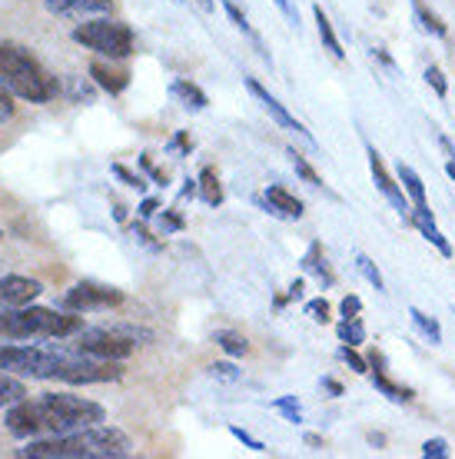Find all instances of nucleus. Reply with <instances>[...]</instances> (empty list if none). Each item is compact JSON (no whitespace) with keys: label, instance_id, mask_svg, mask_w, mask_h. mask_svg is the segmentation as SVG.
I'll return each instance as SVG.
<instances>
[{"label":"nucleus","instance_id":"obj_1","mask_svg":"<svg viewBox=\"0 0 455 459\" xmlns=\"http://www.w3.org/2000/svg\"><path fill=\"white\" fill-rule=\"evenodd\" d=\"M107 410L100 403L73 396V393H44L37 400H21L7 406V429L17 439H44V437H64L83 426L103 423Z\"/></svg>","mask_w":455,"mask_h":459},{"label":"nucleus","instance_id":"obj_2","mask_svg":"<svg viewBox=\"0 0 455 459\" xmlns=\"http://www.w3.org/2000/svg\"><path fill=\"white\" fill-rule=\"evenodd\" d=\"M133 453V443L116 426H83L64 437L27 439V446L17 449L23 459H124Z\"/></svg>","mask_w":455,"mask_h":459},{"label":"nucleus","instance_id":"obj_3","mask_svg":"<svg viewBox=\"0 0 455 459\" xmlns=\"http://www.w3.org/2000/svg\"><path fill=\"white\" fill-rule=\"evenodd\" d=\"M0 87L27 104H47L60 93L57 77L21 44H0Z\"/></svg>","mask_w":455,"mask_h":459},{"label":"nucleus","instance_id":"obj_4","mask_svg":"<svg viewBox=\"0 0 455 459\" xmlns=\"http://www.w3.org/2000/svg\"><path fill=\"white\" fill-rule=\"evenodd\" d=\"M83 330V316L73 310H44V307H13L0 310V340H70Z\"/></svg>","mask_w":455,"mask_h":459},{"label":"nucleus","instance_id":"obj_5","mask_svg":"<svg viewBox=\"0 0 455 459\" xmlns=\"http://www.w3.org/2000/svg\"><path fill=\"white\" fill-rule=\"evenodd\" d=\"M70 343H47V346H0V369L13 377L30 379H60V369L70 359Z\"/></svg>","mask_w":455,"mask_h":459},{"label":"nucleus","instance_id":"obj_6","mask_svg":"<svg viewBox=\"0 0 455 459\" xmlns=\"http://www.w3.org/2000/svg\"><path fill=\"white\" fill-rule=\"evenodd\" d=\"M73 40L110 60H126L133 54V30L120 21H110V17H93V21L77 23L73 27Z\"/></svg>","mask_w":455,"mask_h":459},{"label":"nucleus","instance_id":"obj_7","mask_svg":"<svg viewBox=\"0 0 455 459\" xmlns=\"http://www.w3.org/2000/svg\"><path fill=\"white\" fill-rule=\"evenodd\" d=\"M70 346L77 353L100 356V359H120L124 363L126 356L133 353L137 340L126 336L124 330H80V333L70 336Z\"/></svg>","mask_w":455,"mask_h":459},{"label":"nucleus","instance_id":"obj_8","mask_svg":"<svg viewBox=\"0 0 455 459\" xmlns=\"http://www.w3.org/2000/svg\"><path fill=\"white\" fill-rule=\"evenodd\" d=\"M124 377V367L120 359H100V356H87V353H70V359L60 369V379L64 383H73V386H90V383H110V379Z\"/></svg>","mask_w":455,"mask_h":459},{"label":"nucleus","instance_id":"obj_9","mask_svg":"<svg viewBox=\"0 0 455 459\" xmlns=\"http://www.w3.org/2000/svg\"><path fill=\"white\" fill-rule=\"evenodd\" d=\"M116 303H124V293H120V290L100 287V283H77V287L67 290V297H64V310L90 313V310L116 307Z\"/></svg>","mask_w":455,"mask_h":459},{"label":"nucleus","instance_id":"obj_10","mask_svg":"<svg viewBox=\"0 0 455 459\" xmlns=\"http://www.w3.org/2000/svg\"><path fill=\"white\" fill-rule=\"evenodd\" d=\"M246 91H250L253 97H256V100H260V104H262V110H266V114L273 117L276 124H279V126H286V130H293V134H296V137H303V140H306L309 147H316V140L309 137V130H306V126L299 124L296 117L289 114V110H286V107L279 104V100H276L273 93L266 91V87H262L260 81H253V77H246Z\"/></svg>","mask_w":455,"mask_h":459},{"label":"nucleus","instance_id":"obj_11","mask_svg":"<svg viewBox=\"0 0 455 459\" xmlns=\"http://www.w3.org/2000/svg\"><path fill=\"white\" fill-rule=\"evenodd\" d=\"M369 170H373V180H376V190L382 196H386L389 204L399 210V217L402 220H409L412 217V210H409V196H406V190L389 177V170H386V163H382V157H379L376 150L369 147Z\"/></svg>","mask_w":455,"mask_h":459},{"label":"nucleus","instance_id":"obj_12","mask_svg":"<svg viewBox=\"0 0 455 459\" xmlns=\"http://www.w3.org/2000/svg\"><path fill=\"white\" fill-rule=\"evenodd\" d=\"M40 283L30 276H0V310H13V307H27L40 297Z\"/></svg>","mask_w":455,"mask_h":459},{"label":"nucleus","instance_id":"obj_13","mask_svg":"<svg viewBox=\"0 0 455 459\" xmlns=\"http://www.w3.org/2000/svg\"><path fill=\"white\" fill-rule=\"evenodd\" d=\"M54 17H100L114 11V0H44Z\"/></svg>","mask_w":455,"mask_h":459},{"label":"nucleus","instance_id":"obj_14","mask_svg":"<svg viewBox=\"0 0 455 459\" xmlns=\"http://www.w3.org/2000/svg\"><path fill=\"white\" fill-rule=\"evenodd\" d=\"M409 223L416 230H419L425 240L433 243L435 250L442 253V256H452V243L445 240V233L439 227H435V217H433V210L429 207H412V217H409Z\"/></svg>","mask_w":455,"mask_h":459},{"label":"nucleus","instance_id":"obj_15","mask_svg":"<svg viewBox=\"0 0 455 459\" xmlns=\"http://www.w3.org/2000/svg\"><path fill=\"white\" fill-rule=\"evenodd\" d=\"M262 207L266 213H273L279 220H299L303 217V200H296L293 194H286L283 186H270L262 196Z\"/></svg>","mask_w":455,"mask_h":459},{"label":"nucleus","instance_id":"obj_16","mask_svg":"<svg viewBox=\"0 0 455 459\" xmlns=\"http://www.w3.org/2000/svg\"><path fill=\"white\" fill-rule=\"evenodd\" d=\"M313 17H316V30H319V40H322V47L330 50V57L332 60H342L346 57V50H342V44H339V37H336V30H332V21L326 17V11L322 7H313Z\"/></svg>","mask_w":455,"mask_h":459},{"label":"nucleus","instance_id":"obj_17","mask_svg":"<svg viewBox=\"0 0 455 459\" xmlns=\"http://www.w3.org/2000/svg\"><path fill=\"white\" fill-rule=\"evenodd\" d=\"M399 184H402L406 196L412 200V207H429V200H425V184H422V177L412 170L409 163H399Z\"/></svg>","mask_w":455,"mask_h":459},{"label":"nucleus","instance_id":"obj_18","mask_svg":"<svg viewBox=\"0 0 455 459\" xmlns=\"http://www.w3.org/2000/svg\"><path fill=\"white\" fill-rule=\"evenodd\" d=\"M170 93L176 97V100H180L183 107H186V110H206V104H210V100H206V93L200 91L196 83L183 81V77H180V81H173Z\"/></svg>","mask_w":455,"mask_h":459},{"label":"nucleus","instance_id":"obj_19","mask_svg":"<svg viewBox=\"0 0 455 459\" xmlns=\"http://www.w3.org/2000/svg\"><path fill=\"white\" fill-rule=\"evenodd\" d=\"M196 194H200V200L210 204V207H219V204H223V186H219L217 170H210V167H206V170L200 173V180H196Z\"/></svg>","mask_w":455,"mask_h":459},{"label":"nucleus","instance_id":"obj_20","mask_svg":"<svg viewBox=\"0 0 455 459\" xmlns=\"http://www.w3.org/2000/svg\"><path fill=\"white\" fill-rule=\"evenodd\" d=\"M369 373H373V386H376L382 396H389L392 403H409L412 396H416L409 386H396V383L386 377V369H369Z\"/></svg>","mask_w":455,"mask_h":459},{"label":"nucleus","instance_id":"obj_21","mask_svg":"<svg viewBox=\"0 0 455 459\" xmlns=\"http://www.w3.org/2000/svg\"><path fill=\"white\" fill-rule=\"evenodd\" d=\"M412 13H416V21H419V27L425 30V34L439 37V40H442V37L449 34V27H445V23L439 21V13L429 11V7L422 4V0H412Z\"/></svg>","mask_w":455,"mask_h":459},{"label":"nucleus","instance_id":"obj_22","mask_svg":"<svg viewBox=\"0 0 455 459\" xmlns=\"http://www.w3.org/2000/svg\"><path fill=\"white\" fill-rule=\"evenodd\" d=\"M303 266H306V273L319 276V283H322V287H332V280H336V276H332V270L326 266V260H322L319 243H313V247H309V253L303 256Z\"/></svg>","mask_w":455,"mask_h":459},{"label":"nucleus","instance_id":"obj_23","mask_svg":"<svg viewBox=\"0 0 455 459\" xmlns=\"http://www.w3.org/2000/svg\"><path fill=\"white\" fill-rule=\"evenodd\" d=\"M27 400V386L23 379H17L13 373H4L0 369V406H13V403Z\"/></svg>","mask_w":455,"mask_h":459},{"label":"nucleus","instance_id":"obj_24","mask_svg":"<svg viewBox=\"0 0 455 459\" xmlns=\"http://www.w3.org/2000/svg\"><path fill=\"white\" fill-rule=\"evenodd\" d=\"M213 343L229 356L250 353V340H246L243 333H236V330H217V333H213Z\"/></svg>","mask_w":455,"mask_h":459},{"label":"nucleus","instance_id":"obj_25","mask_svg":"<svg viewBox=\"0 0 455 459\" xmlns=\"http://www.w3.org/2000/svg\"><path fill=\"white\" fill-rule=\"evenodd\" d=\"M336 336H339V343H349V346H359L365 343V326L359 316H342L339 326H336Z\"/></svg>","mask_w":455,"mask_h":459},{"label":"nucleus","instance_id":"obj_26","mask_svg":"<svg viewBox=\"0 0 455 459\" xmlns=\"http://www.w3.org/2000/svg\"><path fill=\"white\" fill-rule=\"evenodd\" d=\"M90 77L97 81V87H103L107 93H120L130 83V77L126 74H110L107 67H100V64H93L90 67Z\"/></svg>","mask_w":455,"mask_h":459},{"label":"nucleus","instance_id":"obj_27","mask_svg":"<svg viewBox=\"0 0 455 459\" xmlns=\"http://www.w3.org/2000/svg\"><path fill=\"white\" fill-rule=\"evenodd\" d=\"M409 316H412V323L419 326V333L425 336L429 343H433V346L442 343V326H439V323H435L433 316H429V313H422V310H416V307H412Z\"/></svg>","mask_w":455,"mask_h":459},{"label":"nucleus","instance_id":"obj_28","mask_svg":"<svg viewBox=\"0 0 455 459\" xmlns=\"http://www.w3.org/2000/svg\"><path fill=\"white\" fill-rule=\"evenodd\" d=\"M356 270H359V273H363L365 280H369V283H373V287L379 290V293H386V280H382V273H379V266L373 264V260H369L365 253H359V256H356Z\"/></svg>","mask_w":455,"mask_h":459},{"label":"nucleus","instance_id":"obj_29","mask_svg":"<svg viewBox=\"0 0 455 459\" xmlns=\"http://www.w3.org/2000/svg\"><path fill=\"white\" fill-rule=\"evenodd\" d=\"M273 410H279L286 416V423H303V410H299L296 396H279V400H273Z\"/></svg>","mask_w":455,"mask_h":459},{"label":"nucleus","instance_id":"obj_30","mask_svg":"<svg viewBox=\"0 0 455 459\" xmlns=\"http://www.w3.org/2000/svg\"><path fill=\"white\" fill-rule=\"evenodd\" d=\"M339 359H342V363H346L349 369H353V373H359V377H365V373H369V359H363V356L356 353V350H353L349 343H342V346H339Z\"/></svg>","mask_w":455,"mask_h":459},{"label":"nucleus","instance_id":"obj_31","mask_svg":"<svg viewBox=\"0 0 455 459\" xmlns=\"http://www.w3.org/2000/svg\"><path fill=\"white\" fill-rule=\"evenodd\" d=\"M289 163H293V170H296L309 186H322V180H319V173L313 170V167H309L306 157H299L296 150H289Z\"/></svg>","mask_w":455,"mask_h":459},{"label":"nucleus","instance_id":"obj_32","mask_svg":"<svg viewBox=\"0 0 455 459\" xmlns=\"http://www.w3.org/2000/svg\"><path fill=\"white\" fill-rule=\"evenodd\" d=\"M422 77H425V83H429V87L435 91V97H449V81H445V74L435 67V64H429Z\"/></svg>","mask_w":455,"mask_h":459},{"label":"nucleus","instance_id":"obj_33","mask_svg":"<svg viewBox=\"0 0 455 459\" xmlns=\"http://www.w3.org/2000/svg\"><path fill=\"white\" fill-rule=\"evenodd\" d=\"M206 373H210L213 379H223V383H236V379H239V369L233 367V363H213Z\"/></svg>","mask_w":455,"mask_h":459},{"label":"nucleus","instance_id":"obj_34","mask_svg":"<svg viewBox=\"0 0 455 459\" xmlns=\"http://www.w3.org/2000/svg\"><path fill=\"white\" fill-rule=\"evenodd\" d=\"M422 456L425 459H445L449 456V443H445V439H425V443H422Z\"/></svg>","mask_w":455,"mask_h":459},{"label":"nucleus","instance_id":"obj_35","mask_svg":"<svg viewBox=\"0 0 455 459\" xmlns=\"http://www.w3.org/2000/svg\"><path fill=\"white\" fill-rule=\"evenodd\" d=\"M306 316L309 320H316V323H330V303H326V299H309Z\"/></svg>","mask_w":455,"mask_h":459},{"label":"nucleus","instance_id":"obj_36","mask_svg":"<svg viewBox=\"0 0 455 459\" xmlns=\"http://www.w3.org/2000/svg\"><path fill=\"white\" fill-rule=\"evenodd\" d=\"M229 433H233V437H236L239 443H243V446H250L253 453H266V443H260L256 437H250V433H246L243 426H229Z\"/></svg>","mask_w":455,"mask_h":459},{"label":"nucleus","instance_id":"obj_37","mask_svg":"<svg viewBox=\"0 0 455 459\" xmlns=\"http://www.w3.org/2000/svg\"><path fill=\"white\" fill-rule=\"evenodd\" d=\"M223 11L229 13V21L236 23L239 30H243V34H253V27H250V23H246V17L239 13V7H236V4H233V0H223Z\"/></svg>","mask_w":455,"mask_h":459},{"label":"nucleus","instance_id":"obj_38","mask_svg":"<svg viewBox=\"0 0 455 459\" xmlns=\"http://www.w3.org/2000/svg\"><path fill=\"white\" fill-rule=\"evenodd\" d=\"M13 120V93L7 87H0V124Z\"/></svg>","mask_w":455,"mask_h":459},{"label":"nucleus","instance_id":"obj_39","mask_svg":"<svg viewBox=\"0 0 455 459\" xmlns=\"http://www.w3.org/2000/svg\"><path fill=\"white\" fill-rule=\"evenodd\" d=\"M339 313H342V316H359V313H363V299L356 297V293H349V297H342Z\"/></svg>","mask_w":455,"mask_h":459},{"label":"nucleus","instance_id":"obj_40","mask_svg":"<svg viewBox=\"0 0 455 459\" xmlns=\"http://www.w3.org/2000/svg\"><path fill=\"white\" fill-rule=\"evenodd\" d=\"M159 230H163V233H176V230H183V217H180V213H170V210H167V213L159 217Z\"/></svg>","mask_w":455,"mask_h":459},{"label":"nucleus","instance_id":"obj_41","mask_svg":"<svg viewBox=\"0 0 455 459\" xmlns=\"http://www.w3.org/2000/svg\"><path fill=\"white\" fill-rule=\"evenodd\" d=\"M114 173H116V177H120V180H124L126 186H133V190H143V180H140L137 173H130V170H126V167H120V163H116Z\"/></svg>","mask_w":455,"mask_h":459},{"label":"nucleus","instance_id":"obj_42","mask_svg":"<svg viewBox=\"0 0 455 459\" xmlns=\"http://www.w3.org/2000/svg\"><path fill=\"white\" fill-rule=\"evenodd\" d=\"M157 210H159V204L157 200H153V196H147V200H143V204H140V220H150V217H157Z\"/></svg>","mask_w":455,"mask_h":459},{"label":"nucleus","instance_id":"obj_43","mask_svg":"<svg viewBox=\"0 0 455 459\" xmlns=\"http://www.w3.org/2000/svg\"><path fill=\"white\" fill-rule=\"evenodd\" d=\"M276 7H279V13H283L293 27H299V17H296V11H293V4H289V0H276Z\"/></svg>","mask_w":455,"mask_h":459},{"label":"nucleus","instance_id":"obj_44","mask_svg":"<svg viewBox=\"0 0 455 459\" xmlns=\"http://www.w3.org/2000/svg\"><path fill=\"white\" fill-rule=\"evenodd\" d=\"M133 233H137V240H140V243H147L150 250H157V247H159V243L147 233V227H143V223H133Z\"/></svg>","mask_w":455,"mask_h":459},{"label":"nucleus","instance_id":"obj_45","mask_svg":"<svg viewBox=\"0 0 455 459\" xmlns=\"http://www.w3.org/2000/svg\"><path fill=\"white\" fill-rule=\"evenodd\" d=\"M369 367H373V369H386V356L379 353V350H369Z\"/></svg>","mask_w":455,"mask_h":459},{"label":"nucleus","instance_id":"obj_46","mask_svg":"<svg viewBox=\"0 0 455 459\" xmlns=\"http://www.w3.org/2000/svg\"><path fill=\"white\" fill-rule=\"evenodd\" d=\"M322 390L332 393V396H342V386H339V383H336V379H330V377L322 379Z\"/></svg>","mask_w":455,"mask_h":459},{"label":"nucleus","instance_id":"obj_47","mask_svg":"<svg viewBox=\"0 0 455 459\" xmlns=\"http://www.w3.org/2000/svg\"><path fill=\"white\" fill-rule=\"evenodd\" d=\"M170 150H190V137H186V134H176V140L170 143Z\"/></svg>","mask_w":455,"mask_h":459},{"label":"nucleus","instance_id":"obj_48","mask_svg":"<svg viewBox=\"0 0 455 459\" xmlns=\"http://www.w3.org/2000/svg\"><path fill=\"white\" fill-rule=\"evenodd\" d=\"M286 297H289V299H299V297H303V280H296V283L289 287V293H286Z\"/></svg>","mask_w":455,"mask_h":459},{"label":"nucleus","instance_id":"obj_49","mask_svg":"<svg viewBox=\"0 0 455 459\" xmlns=\"http://www.w3.org/2000/svg\"><path fill=\"white\" fill-rule=\"evenodd\" d=\"M196 4H200V7H203V11H213V7H217V4H213V0H196Z\"/></svg>","mask_w":455,"mask_h":459},{"label":"nucleus","instance_id":"obj_50","mask_svg":"<svg viewBox=\"0 0 455 459\" xmlns=\"http://www.w3.org/2000/svg\"><path fill=\"white\" fill-rule=\"evenodd\" d=\"M445 173H449V177H452V180H455V157H452V160H449V163H445Z\"/></svg>","mask_w":455,"mask_h":459},{"label":"nucleus","instance_id":"obj_51","mask_svg":"<svg viewBox=\"0 0 455 459\" xmlns=\"http://www.w3.org/2000/svg\"><path fill=\"white\" fill-rule=\"evenodd\" d=\"M0 240H4V233H0Z\"/></svg>","mask_w":455,"mask_h":459}]
</instances>
